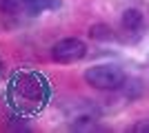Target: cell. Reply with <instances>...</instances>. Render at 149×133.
Returning a JSON list of instances; mask_svg holds the SVG:
<instances>
[{"instance_id":"7a4b0ae2","label":"cell","mask_w":149,"mask_h":133,"mask_svg":"<svg viewBox=\"0 0 149 133\" xmlns=\"http://www.w3.org/2000/svg\"><path fill=\"white\" fill-rule=\"evenodd\" d=\"M82 78L96 91H118L125 84V80H127V73H125L123 67L107 62V64H93V67H89L82 73Z\"/></svg>"},{"instance_id":"3957f363","label":"cell","mask_w":149,"mask_h":133,"mask_svg":"<svg viewBox=\"0 0 149 133\" xmlns=\"http://www.w3.org/2000/svg\"><path fill=\"white\" fill-rule=\"evenodd\" d=\"M65 115H67L69 124L74 131H93L98 129V120L102 111L93 100H74L71 104L65 107Z\"/></svg>"},{"instance_id":"52a82bcc","label":"cell","mask_w":149,"mask_h":133,"mask_svg":"<svg viewBox=\"0 0 149 133\" xmlns=\"http://www.w3.org/2000/svg\"><path fill=\"white\" fill-rule=\"evenodd\" d=\"M125 91V95H127V98H131V100H134V98H136V95H140L143 93V84H140V80H138V78H127V80H125V84L123 87H120Z\"/></svg>"},{"instance_id":"5b68a950","label":"cell","mask_w":149,"mask_h":133,"mask_svg":"<svg viewBox=\"0 0 149 133\" xmlns=\"http://www.w3.org/2000/svg\"><path fill=\"white\" fill-rule=\"evenodd\" d=\"M147 16L143 13V9H138V7H129V9H125L123 16H120V29L123 33L129 36V40H140L147 31Z\"/></svg>"},{"instance_id":"277c9868","label":"cell","mask_w":149,"mask_h":133,"mask_svg":"<svg viewBox=\"0 0 149 133\" xmlns=\"http://www.w3.org/2000/svg\"><path fill=\"white\" fill-rule=\"evenodd\" d=\"M87 42L80 38H62L51 47V60L58 64H74L87 56Z\"/></svg>"},{"instance_id":"8992f818","label":"cell","mask_w":149,"mask_h":133,"mask_svg":"<svg viewBox=\"0 0 149 133\" xmlns=\"http://www.w3.org/2000/svg\"><path fill=\"white\" fill-rule=\"evenodd\" d=\"M89 36H91L93 40H109V42H111V40H118V33L107 25H93Z\"/></svg>"},{"instance_id":"6da1fadb","label":"cell","mask_w":149,"mask_h":133,"mask_svg":"<svg viewBox=\"0 0 149 133\" xmlns=\"http://www.w3.org/2000/svg\"><path fill=\"white\" fill-rule=\"evenodd\" d=\"M60 7L62 0H0V13L7 18H38Z\"/></svg>"},{"instance_id":"ba28073f","label":"cell","mask_w":149,"mask_h":133,"mask_svg":"<svg viewBox=\"0 0 149 133\" xmlns=\"http://www.w3.org/2000/svg\"><path fill=\"white\" fill-rule=\"evenodd\" d=\"M134 133H149V118H143V120H138L134 127H131Z\"/></svg>"}]
</instances>
